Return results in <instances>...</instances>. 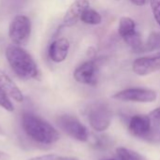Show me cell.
Segmentation results:
<instances>
[{"label": "cell", "mask_w": 160, "mask_h": 160, "mask_svg": "<svg viewBox=\"0 0 160 160\" xmlns=\"http://www.w3.org/2000/svg\"><path fill=\"white\" fill-rule=\"evenodd\" d=\"M22 126L28 137L41 144H52L59 140L57 130L36 114L24 113L22 118Z\"/></svg>", "instance_id": "6da1fadb"}, {"label": "cell", "mask_w": 160, "mask_h": 160, "mask_svg": "<svg viewBox=\"0 0 160 160\" xmlns=\"http://www.w3.org/2000/svg\"><path fill=\"white\" fill-rule=\"evenodd\" d=\"M6 58L18 77L30 80L38 76V68L35 60L22 47L15 44L9 45L6 50Z\"/></svg>", "instance_id": "7a4b0ae2"}, {"label": "cell", "mask_w": 160, "mask_h": 160, "mask_svg": "<svg viewBox=\"0 0 160 160\" xmlns=\"http://www.w3.org/2000/svg\"><path fill=\"white\" fill-rule=\"evenodd\" d=\"M128 129L138 139L150 143L160 144V122L150 115H133L130 118Z\"/></svg>", "instance_id": "3957f363"}, {"label": "cell", "mask_w": 160, "mask_h": 160, "mask_svg": "<svg viewBox=\"0 0 160 160\" xmlns=\"http://www.w3.org/2000/svg\"><path fill=\"white\" fill-rule=\"evenodd\" d=\"M88 122L93 129L98 132L109 128L112 119V112L110 106L102 101H97L88 106L86 110Z\"/></svg>", "instance_id": "277c9868"}, {"label": "cell", "mask_w": 160, "mask_h": 160, "mask_svg": "<svg viewBox=\"0 0 160 160\" xmlns=\"http://www.w3.org/2000/svg\"><path fill=\"white\" fill-rule=\"evenodd\" d=\"M57 125L67 135L79 142H86L89 134L85 126L76 117L68 114L61 115L57 118Z\"/></svg>", "instance_id": "5b68a950"}, {"label": "cell", "mask_w": 160, "mask_h": 160, "mask_svg": "<svg viewBox=\"0 0 160 160\" xmlns=\"http://www.w3.org/2000/svg\"><path fill=\"white\" fill-rule=\"evenodd\" d=\"M31 34V22L28 17L23 15L16 16L8 27V37L13 44L24 45Z\"/></svg>", "instance_id": "8992f818"}, {"label": "cell", "mask_w": 160, "mask_h": 160, "mask_svg": "<svg viewBox=\"0 0 160 160\" xmlns=\"http://www.w3.org/2000/svg\"><path fill=\"white\" fill-rule=\"evenodd\" d=\"M158 93L145 88H128L116 93L113 98L121 101H131L140 103H151L156 101Z\"/></svg>", "instance_id": "52a82bcc"}, {"label": "cell", "mask_w": 160, "mask_h": 160, "mask_svg": "<svg viewBox=\"0 0 160 160\" xmlns=\"http://www.w3.org/2000/svg\"><path fill=\"white\" fill-rule=\"evenodd\" d=\"M98 67L97 60H89L82 65H80L73 73V77L76 82L87 84L91 86H95L98 83Z\"/></svg>", "instance_id": "ba28073f"}, {"label": "cell", "mask_w": 160, "mask_h": 160, "mask_svg": "<svg viewBox=\"0 0 160 160\" xmlns=\"http://www.w3.org/2000/svg\"><path fill=\"white\" fill-rule=\"evenodd\" d=\"M133 71L140 76H146L160 70V53L136 59L132 64Z\"/></svg>", "instance_id": "9c48e42d"}, {"label": "cell", "mask_w": 160, "mask_h": 160, "mask_svg": "<svg viewBox=\"0 0 160 160\" xmlns=\"http://www.w3.org/2000/svg\"><path fill=\"white\" fill-rule=\"evenodd\" d=\"M89 8L88 0H75L67 10L64 19L63 25L67 27L73 26L81 20V16L85 9Z\"/></svg>", "instance_id": "30bf717a"}, {"label": "cell", "mask_w": 160, "mask_h": 160, "mask_svg": "<svg viewBox=\"0 0 160 160\" xmlns=\"http://www.w3.org/2000/svg\"><path fill=\"white\" fill-rule=\"evenodd\" d=\"M69 46H70L69 41L65 38H61L53 40L49 46V50H48V54L50 59L54 63L63 62L68 56Z\"/></svg>", "instance_id": "8fae6325"}, {"label": "cell", "mask_w": 160, "mask_h": 160, "mask_svg": "<svg viewBox=\"0 0 160 160\" xmlns=\"http://www.w3.org/2000/svg\"><path fill=\"white\" fill-rule=\"evenodd\" d=\"M0 89L9 98H13L17 102L23 101V96L15 82L0 69Z\"/></svg>", "instance_id": "7c38bea8"}, {"label": "cell", "mask_w": 160, "mask_h": 160, "mask_svg": "<svg viewBox=\"0 0 160 160\" xmlns=\"http://www.w3.org/2000/svg\"><path fill=\"white\" fill-rule=\"evenodd\" d=\"M118 32L121 38H126L127 37L134 34L136 32V23L129 17H122L119 21Z\"/></svg>", "instance_id": "4fadbf2b"}, {"label": "cell", "mask_w": 160, "mask_h": 160, "mask_svg": "<svg viewBox=\"0 0 160 160\" xmlns=\"http://www.w3.org/2000/svg\"><path fill=\"white\" fill-rule=\"evenodd\" d=\"M27 0H1L0 16H6L21 8Z\"/></svg>", "instance_id": "5bb4252c"}, {"label": "cell", "mask_w": 160, "mask_h": 160, "mask_svg": "<svg viewBox=\"0 0 160 160\" xmlns=\"http://www.w3.org/2000/svg\"><path fill=\"white\" fill-rule=\"evenodd\" d=\"M81 21L86 24H92V25H97L101 23L102 22V17L101 15L95 9L88 8L83 11V13L81 16Z\"/></svg>", "instance_id": "9a60e30c"}, {"label": "cell", "mask_w": 160, "mask_h": 160, "mask_svg": "<svg viewBox=\"0 0 160 160\" xmlns=\"http://www.w3.org/2000/svg\"><path fill=\"white\" fill-rule=\"evenodd\" d=\"M116 154L120 160H145L137 152L125 147H118Z\"/></svg>", "instance_id": "2e32d148"}, {"label": "cell", "mask_w": 160, "mask_h": 160, "mask_svg": "<svg viewBox=\"0 0 160 160\" xmlns=\"http://www.w3.org/2000/svg\"><path fill=\"white\" fill-rule=\"evenodd\" d=\"M158 49H160V34L154 32L150 35L144 46V51H154Z\"/></svg>", "instance_id": "e0dca14e"}, {"label": "cell", "mask_w": 160, "mask_h": 160, "mask_svg": "<svg viewBox=\"0 0 160 160\" xmlns=\"http://www.w3.org/2000/svg\"><path fill=\"white\" fill-rule=\"evenodd\" d=\"M0 106L8 112H12L14 110L13 105L8 98V96H7L1 89H0Z\"/></svg>", "instance_id": "ac0fdd59"}, {"label": "cell", "mask_w": 160, "mask_h": 160, "mask_svg": "<svg viewBox=\"0 0 160 160\" xmlns=\"http://www.w3.org/2000/svg\"><path fill=\"white\" fill-rule=\"evenodd\" d=\"M153 15L160 26V0H150Z\"/></svg>", "instance_id": "d6986e66"}, {"label": "cell", "mask_w": 160, "mask_h": 160, "mask_svg": "<svg viewBox=\"0 0 160 160\" xmlns=\"http://www.w3.org/2000/svg\"><path fill=\"white\" fill-rule=\"evenodd\" d=\"M57 156L55 155H46V156H41V157H38V158H33L28 160H54L56 158Z\"/></svg>", "instance_id": "ffe728a7"}, {"label": "cell", "mask_w": 160, "mask_h": 160, "mask_svg": "<svg viewBox=\"0 0 160 160\" xmlns=\"http://www.w3.org/2000/svg\"><path fill=\"white\" fill-rule=\"evenodd\" d=\"M149 115L152 118H154V119H156V120H158V121L160 122V107L158 108V109H156V110H154Z\"/></svg>", "instance_id": "44dd1931"}, {"label": "cell", "mask_w": 160, "mask_h": 160, "mask_svg": "<svg viewBox=\"0 0 160 160\" xmlns=\"http://www.w3.org/2000/svg\"><path fill=\"white\" fill-rule=\"evenodd\" d=\"M0 160H10V157L7 153L0 151Z\"/></svg>", "instance_id": "7402d4cb"}, {"label": "cell", "mask_w": 160, "mask_h": 160, "mask_svg": "<svg viewBox=\"0 0 160 160\" xmlns=\"http://www.w3.org/2000/svg\"><path fill=\"white\" fill-rule=\"evenodd\" d=\"M136 6H143L146 3V0H130Z\"/></svg>", "instance_id": "603a6c76"}, {"label": "cell", "mask_w": 160, "mask_h": 160, "mask_svg": "<svg viewBox=\"0 0 160 160\" xmlns=\"http://www.w3.org/2000/svg\"><path fill=\"white\" fill-rule=\"evenodd\" d=\"M54 160H78L73 158H61V157H56V158Z\"/></svg>", "instance_id": "cb8c5ba5"}, {"label": "cell", "mask_w": 160, "mask_h": 160, "mask_svg": "<svg viewBox=\"0 0 160 160\" xmlns=\"http://www.w3.org/2000/svg\"><path fill=\"white\" fill-rule=\"evenodd\" d=\"M105 160H115V159H105Z\"/></svg>", "instance_id": "d4e9b609"}]
</instances>
